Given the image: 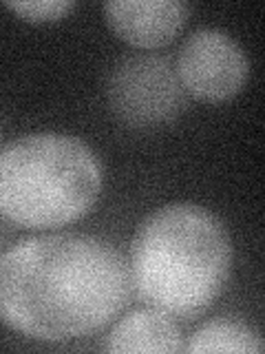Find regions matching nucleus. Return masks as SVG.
Returning a JSON list of instances; mask_svg holds the SVG:
<instances>
[{
  "label": "nucleus",
  "mask_w": 265,
  "mask_h": 354,
  "mask_svg": "<svg viewBox=\"0 0 265 354\" xmlns=\"http://www.w3.org/2000/svg\"><path fill=\"white\" fill-rule=\"evenodd\" d=\"M175 71L188 95L204 102H224L246 84L250 62L241 44L226 31L199 29L184 40Z\"/></svg>",
  "instance_id": "obj_5"
},
{
  "label": "nucleus",
  "mask_w": 265,
  "mask_h": 354,
  "mask_svg": "<svg viewBox=\"0 0 265 354\" xmlns=\"http://www.w3.org/2000/svg\"><path fill=\"white\" fill-rule=\"evenodd\" d=\"M263 339L254 328L232 319L208 321L188 341L184 352L190 354H261Z\"/></svg>",
  "instance_id": "obj_8"
},
{
  "label": "nucleus",
  "mask_w": 265,
  "mask_h": 354,
  "mask_svg": "<svg viewBox=\"0 0 265 354\" xmlns=\"http://www.w3.org/2000/svg\"><path fill=\"white\" fill-rule=\"evenodd\" d=\"M128 270L150 308L193 319L224 292L232 270V239L208 208L168 204L139 224L130 243Z\"/></svg>",
  "instance_id": "obj_2"
},
{
  "label": "nucleus",
  "mask_w": 265,
  "mask_h": 354,
  "mask_svg": "<svg viewBox=\"0 0 265 354\" xmlns=\"http://www.w3.org/2000/svg\"><path fill=\"white\" fill-rule=\"evenodd\" d=\"M102 191L97 158L82 140L38 133L0 151V215L25 228L82 219Z\"/></svg>",
  "instance_id": "obj_3"
},
{
  "label": "nucleus",
  "mask_w": 265,
  "mask_h": 354,
  "mask_svg": "<svg viewBox=\"0 0 265 354\" xmlns=\"http://www.w3.org/2000/svg\"><path fill=\"white\" fill-rule=\"evenodd\" d=\"M108 102L130 127H157L181 113L188 93L168 60L144 55L115 66L108 80Z\"/></svg>",
  "instance_id": "obj_4"
},
{
  "label": "nucleus",
  "mask_w": 265,
  "mask_h": 354,
  "mask_svg": "<svg viewBox=\"0 0 265 354\" xmlns=\"http://www.w3.org/2000/svg\"><path fill=\"white\" fill-rule=\"evenodd\" d=\"M188 11L179 0H113L104 5L110 29L139 49L168 44L186 25Z\"/></svg>",
  "instance_id": "obj_6"
},
{
  "label": "nucleus",
  "mask_w": 265,
  "mask_h": 354,
  "mask_svg": "<svg viewBox=\"0 0 265 354\" xmlns=\"http://www.w3.org/2000/svg\"><path fill=\"white\" fill-rule=\"evenodd\" d=\"M9 11L29 22H55L75 7L71 0H31V3H7Z\"/></svg>",
  "instance_id": "obj_9"
},
{
  "label": "nucleus",
  "mask_w": 265,
  "mask_h": 354,
  "mask_svg": "<svg viewBox=\"0 0 265 354\" xmlns=\"http://www.w3.org/2000/svg\"><path fill=\"white\" fill-rule=\"evenodd\" d=\"M130 288L113 243L77 232L31 237L0 257V321L29 339H80L128 306Z\"/></svg>",
  "instance_id": "obj_1"
},
{
  "label": "nucleus",
  "mask_w": 265,
  "mask_h": 354,
  "mask_svg": "<svg viewBox=\"0 0 265 354\" xmlns=\"http://www.w3.org/2000/svg\"><path fill=\"white\" fill-rule=\"evenodd\" d=\"M184 337L173 317L159 310H135L113 326L104 341L106 352L115 354H175L184 352Z\"/></svg>",
  "instance_id": "obj_7"
}]
</instances>
